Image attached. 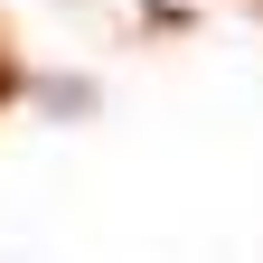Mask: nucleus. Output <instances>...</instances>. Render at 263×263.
Wrapping results in <instances>:
<instances>
[{"instance_id": "f257e3e1", "label": "nucleus", "mask_w": 263, "mask_h": 263, "mask_svg": "<svg viewBox=\"0 0 263 263\" xmlns=\"http://www.w3.org/2000/svg\"><path fill=\"white\" fill-rule=\"evenodd\" d=\"M19 94H28V66L10 57V38H0V104H19Z\"/></svg>"}]
</instances>
